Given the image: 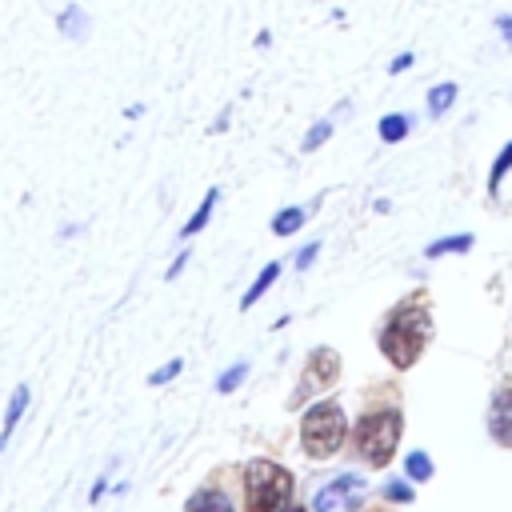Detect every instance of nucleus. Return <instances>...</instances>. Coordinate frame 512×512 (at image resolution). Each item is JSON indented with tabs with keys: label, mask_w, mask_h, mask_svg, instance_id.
Instances as JSON below:
<instances>
[{
	"label": "nucleus",
	"mask_w": 512,
	"mask_h": 512,
	"mask_svg": "<svg viewBox=\"0 0 512 512\" xmlns=\"http://www.w3.org/2000/svg\"><path fill=\"white\" fill-rule=\"evenodd\" d=\"M428 312L420 308V304H400L392 316H388V324H384V332H380V348H384V356L396 364V368H412L416 364V356L424 352V344H428Z\"/></svg>",
	"instance_id": "f257e3e1"
},
{
	"label": "nucleus",
	"mask_w": 512,
	"mask_h": 512,
	"mask_svg": "<svg viewBox=\"0 0 512 512\" xmlns=\"http://www.w3.org/2000/svg\"><path fill=\"white\" fill-rule=\"evenodd\" d=\"M292 472L276 460H252L244 468V504L248 512H280L292 500Z\"/></svg>",
	"instance_id": "f03ea898"
},
{
	"label": "nucleus",
	"mask_w": 512,
	"mask_h": 512,
	"mask_svg": "<svg viewBox=\"0 0 512 512\" xmlns=\"http://www.w3.org/2000/svg\"><path fill=\"white\" fill-rule=\"evenodd\" d=\"M400 412L396 408H376V412H364L356 420V452L364 464L372 468H384L396 452V440H400Z\"/></svg>",
	"instance_id": "7ed1b4c3"
},
{
	"label": "nucleus",
	"mask_w": 512,
	"mask_h": 512,
	"mask_svg": "<svg viewBox=\"0 0 512 512\" xmlns=\"http://www.w3.org/2000/svg\"><path fill=\"white\" fill-rule=\"evenodd\" d=\"M344 432H348V420L340 412V404L324 400V404H312L304 412V424H300V444L312 460H328L340 444H344Z\"/></svg>",
	"instance_id": "20e7f679"
},
{
	"label": "nucleus",
	"mask_w": 512,
	"mask_h": 512,
	"mask_svg": "<svg viewBox=\"0 0 512 512\" xmlns=\"http://www.w3.org/2000/svg\"><path fill=\"white\" fill-rule=\"evenodd\" d=\"M360 496H364V480L360 476H336L324 488H316L312 512H356Z\"/></svg>",
	"instance_id": "39448f33"
},
{
	"label": "nucleus",
	"mask_w": 512,
	"mask_h": 512,
	"mask_svg": "<svg viewBox=\"0 0 512 512\" xmlns=\"http://www.w3.org/2000/svg\"><path fill=\"white\" fill-rule=\"evenodd\" d=\"M336 372H340V360H336V352H332V348H316V352L308 356V368H304V376H300V388H296V396H292V400H304L312 388H324V384H332V380H336Z\"/></svg>",
	"instance_id": "423d86ee"
},
{
	"label": "nucleus",
	"mask_w": 512,
	"mask_h": 512,
	"mask_svg": "<svg viewBox=\"0 0 512 512\" xmlns=\"http://www.w3.org/2000/svg\"><path fill=\"white\" fill-rule=\"evenodd\" d=\"M488 432L496 444L512 448V384H504L496 396H492V408H488Z\"/></svg>",
	"instance_id": "0eeeda50"
},
{
	"label": "nucleus",
	"mask_w": 512,
	"mask_h": 512,
	"mask_svg": "<svg viewBox=\"0 0 512 512\" xmlns=\"http://www.w3.org/2000/svg\"><path fill=\"white\" fill-rule=\"evenodd\" d=\"M56 28H60V36H64V40H84V36H88V28H92V20H88V12H84V8L68 4V8L56 16Z\"/></svg>",
	"instance_id": "6e6552de"
},
{
	"label": "nucleus",
	"mask_w": 512,
	"mask_h": 512,
	"mask_svg": "<svg viewBox=\"0 0 512 512\" xmlns=\"http://www.w3.org/2000/svg\"><path fill=\"white\" fill-rule=\"evenodd\" d=\"M24 408H28V384H16V392H12V400H8V412H4V424H0V452L8 448V436L16 432Z\"/></svg>",
	"instance_id": "1a4fd4ad"
},
{
	"label": "nucleus",
	"mask_w": 512,
	"mask_h": 512,
	"mask_svg": "<svg viewBox=\"0 0 512 512\" xmlns=\"http://www.w3.org/2000/svg\"><path fill=\"white\" fill-rule=\"evenodd\" d=\"M376 132H380L384 144H400V140L412 132V116H404V112H388V116H380Z\"/></svg>",
	"instance_id": "9d476101"
},
{
	"label": "nucleus",
	"mask_w": 512,
	"mask_h": 512,
	"mask_svg": "<svg viewBox=\"0 0 512 512\" xmlns=\"http://www.w3.org/2000/svg\"><path fill=\"white\" fill-rule=\"evenodd\" d=\"M184 512H232V504H228V496H224L220 488H200V492L188 500Z\"/></svg>",
	"instance_id": "9b49d317"
},
{
	"label": "nucleus",
	"mask_w": 512,
	"mask_h": 512,
	"mask_svg": "<svg viewBox=\"0 0 512 512\" xmlns=\"http://www.w3.org/2000/svg\"><path fill=\"white\" fill-rule=\"evenodd\" d=\"M456 92H460V88H456L452 80L432 84V88H428V116H444V112L456 104Z\"/></svg>",
	"instance_id": "f8f14e48"
},
{
	"label": "nucleus",
	"mask_w": 512,
	"mask_h": 512,
	"mask_svg": "<svg viewBox=\"0 0 512 512\" xmlns=\"http://www.w3.org/2000/svg\"><path fill=\"white\" fill-rule=\"evenodd\" d=\"M216 196H220V188H208V192H204L200 208H196V212H192V220L180 228V236H192V232H200V228L208 224V216H212V208H216Z\"/></svg>",
	"instance_id": "ddd939ff"
},
{
	"label": "nucleus",
	"mask_w": 512,
	"mask_h": 512,
	"mask_svg": "<svg viewBox=\"0 0 512 512\" xmlns=\"http://www.w3.org/2000/svg\"><path fill=\"white\" fill-rule=\"evenodd\" d=\"M276 276H280V264H264V272H260V280H256V284H252V288L244 292V300H240V308H252V304H256V300L264 296V288H268V284H272Z\"/></svg>",
	"instance_id": "4468645a"
},
{
	"label": "nucleus",
	"mask_w": 512,
	"mask_h": 512,
	"mask_svg": "<svg viewBox=\"0 0 512 512\" xmlns=\"http://www.w3.org/2000/svg\"><path fill=\"white\" fill-rule=\"evenodd\" d=\"M300 224H304V208H284V212L272 216V232H276V236H288V232H296Z\"/></svg>",
	"instance_id": "2eb2a0df"
},
{
	"label": "nucleus",
	"mask_w": 512,
	"mask_h": 512,
	"mask_svg": "<svg viewBox=\"0 0 512 512\" xmlns=\"http://www.w3.org/2000/svg\"><path fill=\"white\" fill-rule=\"evenodd\" d=\"M468 248H472V236L464 232V236H444V240L428 244V256H444V252H468Z\"/></svg>",
	"instance_id": "dca6fc26"
},
{
	"label": "nucleus",
	"mask_w": 512,
	"mask_h": 512,
	"mask_svg": "<svg viewBox=\"0 0 512 512\" xmlns=\"http://www.w3.org/2000/svg\"><path fill=\"white\" fill-rule=\"evenodd\" d=\"M328 136H332V120H316V124L308 128V136H304V144H300V148H304V152H316Z\"/></svg>",
	"instance_id": "f3484780"
},
{
	"label": "nucleus",
	"mask_w": 512,
	"mask_h": 512,
	"mask_svg": "<svg viewBox=\"0 0 512 512\" xmlns=\"http://www.w3.org/2000/svg\"><path fill=\"white\" fill-rule=\"evenodd\" d=\"M408 476H412V480H428V476H432V460H428L424 452H412V456H408Z\"/></svg>",
	"instance_id": "a211bd4d"
},
{
	"label": "nucleus",
	"mask_w": 512,
	"mask_h": 512,
	"mask_svg": "<svg viewBox=\"0 0 512 512\" xmlns=\"http://www.w3.org/2000/svg\"><path fill=\"white\" fill-rule=\"evenodd\" d=\"M244 372H248V364H236V368H228V372L220 376V384H216V388H220V392H232V388L244 380Z\"/></svg>",
	"instance_id": "6ab92c4d"
},
{
	"label": "nucleus",
	"mask_w": 512,
	"mask_h": 512,
	"mask_svg": "<svg viewBox=\"0 0 512 512\" xmlns=\"http://www.w3.org/2000/svg\"><path fill=\"white\" fill-rule=\"evenodd\" d=\"M412 64H416V52L408 48V52H396V56H392V64H388V72H392V76H400V72H408Z\"/></svg>",
	"instance_id": "aec40b11"
},
{
	"label": "nucleus",
	"mask_w": 512,
	"mask_h": 512,
	"mask_svg": "<svg viewBox=\"0 0 512 512\" xmlns=\"http://www.w3.org/2000/svg\"><path fill=\"white\" fill-rule=\"evenodd\" d=\"M176 372H180V360H168L164 368H156V372L148 376V384H168V380H172Z\"/></svg>",
	"instance_id": "412c9836"
},
{
	"label": "nucleus",
	"mask_w": 512,
	"mask_h": 512,
	"mask_svg": "<svg viewBox=\"0 0 512 512\" xmlns=\"http://www.w3.org/2000/svg\"><path fill=\"white\" fill-rule=\"evenodd\" d=\"M492 24H496L500 40H504V44L512 48V16H508V12H496V16H492Z\"/></svg>",
	"instance_id": "4be33fe9"
},
{
	"label": "nucleus",
	"mask_w": 512,
	"mask_h": 512,
	"mask_svg": "<svg viewBox=\"0 0 512 512\" xmlns=\"http://www.w3.org/2000/svg\"><path fill=\"white\" fill-rule=\"evenodd\" d=\"M384 496H388V500H412V488H404V484H388Z\"/></svg>",
	"instance_id": "5701e85b"
},
{
	"label": "nucleus",
	"mask_w": 512,
	"mask_h": 512,
	"mask_svg": "<svg viewBox=\"0 0 512 512\" xmlns=\"http://www.w3.org/2000/svg\"><path fill=\"white\" fill-rule=\"evenodd\" d=\"M316 252H320V244H308V248H300V256H296V268H308Z\"/></svg>",
	"instance_id": "b1692460"
},
{
	"label": "nucleus",
	"mask_w": 512,
	"mask_h": 512,
	"mask_svg": "<svg viewBox=\"0 0 512 512\" xmlns=\"http://www.w3.org/2000/svg\"><path fill=\"white\" fill-rule=\"evenodd\" d=\"M268 44H272V32H268V28H260V32H256V48H268Z\"/></svg>",
	"instance_id": "393cba45"
},
{
	"label": "nucleus",
	"mask_w": 512,
	"mask_h": 512,
	"mask_svg": "<svg viewBox=\"0 0 512 512\" xmlns=\"http://www.w3.org/2000/svg\"><path fill=\"white\" fill-rule=\"evenodd\" d=\"M124 116H128V120H136V116H144V104H132V108H124Z\"/></svg>",
	"instance_id": "a878e982"
},
{
	"label": "nucleus",
	"mask_w": 512,
	"mask_h": 512,
	"mask_svg": "<svg viewBox=\"0 0 512 512\" xmlns=\"http://www.w3.org/2000/svg\"><path fill=\"white\" fill-rule=\"evenodd\" d=\"M280 512H300V508H292V504H284V508H280Z\"/></svg>",
	"instance_id": "bb28decb"
}]
</instances>
